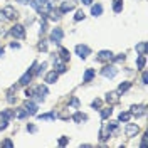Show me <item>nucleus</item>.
Instances as JSON below:
<instances>
[{
	"label": "nucleus",
	"mask_w": 148,
	"mask_h": 148,
	"mask_svg": "<svg viewBox=\"0 0 148 148\" xmlns=\"http://www.w3.org/2000/svg\"><path fill=\"white\" fill-rule=\"evenodd\" d=\"M113 10L116 14H120L121 10H123V0H113Z\"/></svg>",
	"instance_id": "21"
},
{
	"label": "nucleus",
	"mask_w": 148,
	"mask_h": 148,
	"mask_svg": "<svg viewBox=\"0 0 148 148\" xmlns=\"http://www.w3.org/2000/svg\"><path fill=\"white\" fill-rule=\"evenodd\" d=\"M83 3H84V5H91L92 0H83Z\"/></svg>",
	"instance_id": "46"
},
{
	"label": "nucleus",
	"mask_w": 148,
	"mask_h": 148,
	"mask_svg": "<svg viewBox=\"0 0 148 148\" xmlns=\"http://www.w3.org/2000/svg\"><path fill=\"white\" fill-rule=\"evenodd\" d=\"M7 126H9V120H3V118H2V123H0V130H5Z\"/></svg>",
	"instance_id": "36"
},
{
	"label": "nucleus",
	"mask_w": 148,
	"mask_h": 148,
	"mask_svg": "<svg viewBox=\"0 0 148 148\" xmlns=\"http://www.w3.org/2000/svg\"><path fill=\"white\" fill-rule=\"evenodd\" d=\"M130 113H131V116H136V118L145 116V114H147V106H145V104H133Z\"/></svg>",
	"instance_id": "3"
},
{
	"label": "nucleus",
	"mask_w": 148,
	"mask_h": 148,
	"mask_svg": "<svg viewBox=\"0 0 148 148\" xmlns=\"http://www.w3.org/2000/svg\"><path fill=\"white\" fill-rule=\"evenodd\" d=\"M27 131H30V133H36L37 128L34 126V125H29V126H27Z\"/></svg>",
	"instance_id": "40"
},
{
	"label": "nucleus",
	"mask_w": 148,
	"mask_h": 148,
	"mask_svg": "<svg viewBox=\"0 0 148 148\" xmlns=\"http://www.w3.org/2000/svg\"><path fill=\"white\" fill-rule=\"evenodd\" d=\"M46 67H47V64H46V62H42V64L39 66V69H36V71H34V74H37V76H39V74H40L42 71H44V69H46Z\"/></svg>",
	"instance_id": "33"
},
{
	"label": "nucleus",
	"mask_w": 148,
	"mask_h": 148,
	"mask_svg": "<svg viewBox=\"0 0 148 148\" xmlns=\"http://www.w3.org/2000/svg\"><path fill=\"white\" fill-rule=\"evenodd\" d=\"M14 116H15V118H18V120H24V118L27 116V111L24 110V108H18V110L14 111Z\"/></svg>",
	"instance_id": "20"
},
{
	"label": "nucleus",
	"mask_w": 148,
	"mask_h": 148,
	"mask_svg": "<svg viewBox=\"0 0 148 148\" xmlns=\"http://www.w3.org/2000/svg\"><path fill=\"white\" fill-rule=\"evenodd\" d=\"M73 9H74L73 2H62V5L59 7V12H61V14H66V12H71Z\"/></svg>",
	"instance_id": "14"
},
{
	"label": "nucleus",
	"mask_w": 148,
	"mask_h": 148,
	"mask_svg": "<svg viewBox=\"0 0 148 148\" xmlns=\"http://www.w3.org/2000/svg\"><path fill=\"white\" fill-rule=\"evenodd\" d=\"M71 104H73V106H76V108H77V106H79V101H77V99H76V98H73V99H71Z\"/></svg>",
	"instance_id": "41"
},
{
	"label": "nucleus",
	"mask_w": 148,
	"mask_h": 148,
	"mask_svg": "<svg viewBox=\"0 0 148 148\" xmlns=\"http://www.w3.org/2000/svg\"><path fill=\"white\" fill-rule=\"evenodd\" d=\"M111 113H113V110H111V106H110V108H104V110H101V118H103V120L110 118V116H111Z\"/></svg>",
	"instance_id": "29"
},
{
	"label": "nucleus",
	"mask_w": 148,
	"mask_h": 148,
	"mask_svg": "<svg viewBox=\"0 0 148 148\" xmlns=\"http://www.w3.org/2000/svg\"><path fill=\"white\" fill-rule=\"evenodd\" d=\"M10 47H12V49H18V47H20V44H17V42H12V44H10Z\"/></svg>",
	"instance_id": "43"
},
{
	"label": "nucleus",
	"mask_w": 148,
	"mask_h": 148,
	"mask_svg": "<svg viewBox=\"0 0 148 148\" xmlns=\"http://www.w3.org/2000/svg\"><path fill=\"white\" fill-rule=\"evenodd\" d=\"M2 147H9V148H12V147H14V143H12L10 140H3V141H2Z\"/></svg>",
	"instance_id": "35"
},
{
	"label": "nucleus",
	"mask_w": 148,
	"mask_h": 148,
	"mask_svg": "<svg viewBox=\"0 0 148 148\" xmlns=\"http://www.w3.org/2000/svg\"><path fill=\"white\" fill-rule=\"evenodd\" d=\"M18 3H29V2H30V0H17Z\"/></svg>",
	"instance_id": "47"
},
{
	"label": "nucleus",
	"mask_w": 148,
	"mask_h": 148,
	"mask_svg": "<svg viewBox=\"0 0 148 148\" xmlns=\"http://www.w3.org/2000/svg\"><path fill=\"white\" fill-rule=\"evenodd\" d=\"M39 49H40V51H47V42L46 40H42V42L39 44Z\"/></svg>",
	"instance_id": "37"
},
{
	"label": "nucleus",
	"mask_w": 148,
	"mask_h": 148,
	"mask_svg": "<svg viewBox=\"0 0 148 148\" xmlns=\"http://www.w3.org/2000/svg\"><path fill=\"white\" fill-rule=\"evenodd\" d=\"M24 110L27 111V114H30V116H32V114H37V104L27 99L25 104H24Z\"/></svg>",
	"instance_id": "13"
},
{
	"label": "nucleus",
	"mask_w": 148,
	"mask_h": 148,
	"mask_svg": "<svg viewBox=\"0 0 148 148\" xmlns=\"http://www.w3.org/2000/svg\"><path fill=\"white\" fill-rule=\"evenodd\" d=\"M59 145H61V147H66V145H67V136H62V138L59 140Z\"/></svg>",
	"instance_id": "38"
},
{
	"label": "nucleus",
	"mask_w": 148,
	"mask_h": 148,
	"mask_svg": "<svg viewBox=\"0 0 148 148\" xmlns=\"http://www.w3.org/2000/svg\"><path fill=\"white\" fill-rule=\"evenodd\" d=\"M59 56H61V61H64V62H67L69 61V51L67 49H64V47H61V52H59Z\"/></svg>",
	"instance_id": "23"
},
{
	"label": "nucleus",
	"mask_w": 148,
	"mask_h": 148,
	"mask_svg": "<svg viewBox=\"0 0 148 148\" xmlns=\"http://www.w3.org/2000/svg\"><path fill=\"white\" fill-rule=\"evenodd\" d=\"M52 62H54L56 66V73H66V64H64V61H61L59 57H52Z\"/></svg>",
	"instance_id": "11"
},
{
	"label": "nucleus",
	"mask_w": 148,
	"mask_h": 148,
	"mask_svg": "<svg viewBox=\"0 0 148 148\" xmlns=\"http://www.w3.org/2000/svg\"><path fill=\"white\" fill-rule=\"evenodd\" d=\"M147 145H148V135L145 133V135H143V140H141V145H140V147H141V148H147Z\"/></svg>",
	"instance_id": "34"
},
{
	"label": "nucleus",
	"mask_w": 148,
	"mask_h": 148,
	"mask_svg": "<svg viewBox=\"0 0 148 148\" xmlns=\"http://www.w3.org/2000/svg\"><path fill=\"white\" fill-rule=\"evenodd\" d=\"M140 131L138 125H135V123H128L126 125V128H125V133H126V136L128 138H133V136H136V133Z\"/></svg>",
	"instance_id": "9"
},
{
	"label": "nucleus",
	"mask_w": 148,
	"mask_h": 148,
	"mask_svg": "<svg viewBox=\"0 0 148 148\" xmlns=\"http://www.w3.org/2000/svg\"><path fill=\"white\" fill-rule=\"evenodd\" d=\"M3 20H7V18H5V15H3V12L0 10V22H3Z\"/></svg>",
	"instance_id": "45"
},
{
	"label": "nucleus",
	"mask_w": 148,
	"mask_h": 148,
	"mask_svg": "<svg viewBox=\"0 0 148 148\" xmlns=\"http://www.w3.org/2000/svg\"><path fill=\"white\" fill-rule=\"evenodd\" d=\"M57 76H59V73H56V71H51V73L46 76V83L47 84H52L57 81Z\"/></svg>",
	"instance_id": "15"
},
{
	"label": "nucleus",
	"mask_w": 148,
	"mask_h": 148,
	"mask_svg": "<svg viewBox=\"0 0 148 148\" xmlns=\"http://www.w3.org/2000/svg\"><path fill=\"white\" fill-rule=\"evenodd\" d=\"M7 101H9V103H15V98H14L12 94H9V98H7Z\"/></svg>",
	"instance_id": "44"
},
{
	"label": "nucleus",
	"mask_w": 148,
	"mask_h": 148,
	"mask_svg": "<svg viewBox=\"0 0 148 148\" xmlns=\"http://www.w3.org/2000/svg\"><path fill=\"white\" fill-rule=\"evenodd\" d=\"M101 104H103L101 99H94V101L91 103V106H92V108H96V110H99V108H101Z\"/></svg>",
	"instance_id": "32"
},
{
	"label": "nucleus",
	"mask_w": 148,
	"mask_h": 148,
	"mask_svg": "<svg viewBox=\"0 0 148 148\" xmlns=\"http://www.w3.org/2000/svg\"><path fill=\"white\" fill-rule=\"evenodd\" d=\"M101 74L104 76V77H110V79H113V77L118 74V69H116L114 66H104V67H103V71H101Z\"/></svg>",
	"instance_id": "8"
},
{
	"label": "nucleus",
	"mask_w": 148,
	"mask_h": 148,
	"mask_svg": "<svg viewBox=\"0 0 148 148\" xmlns=\"http://www.w3.org/2000/svg\"><path fill=\"white\" fill-rule=\"evenodd\" d=\"M57 118V114H56L54 111L52 113H46V114H40L39 116V120H56Z\"/></svg>",
	"instance_id": "26"
},
{
	"label": "nucleus",
	"mask_w": 148,
	"mask_h": 148,
	"mask_svg": "<svg viewBox=\"0 0 148 148\" xmlns=\"http://www.w3.org/2000/svg\"><path fill=\"white\" fill-rule=\"evenodd\" d=\"M12 116H14V111H10V110H5L0 113V118H3V120H10Z\"/></svg>",
	"instance_id": "28"
},
{
	"label": "nucleus",
	"mask_w": 148,
	"mask_h": 148,
	"mask_svg": "<svg viewBox=\"0 0 148 148\" xmlns=\"http://www.w3.org/2000/svg\"><path fill=\"white\" fill-rule=\"evenodd\" d=\"M130 118H131V113H130V111H125V113H120V118H118V120H120V121H125V123H128Z\"/></svg>",
	"instance_id": "27"
},
{
	"label": "nucleus",
	"mask_w": 148,
	"mask_h": 148,
	"mask_svg": "<svg viewBox=\"0 0 148 148\" xmlns=\"http://www.w3.org/2000/svg\"><path fill=\"white\" fill-rule=\"evenodd\" d=\"M92 77H94V69H86L83 81H84V83H91V79H92Z\"/></svg>",
	"instance_id": "17"
},
{
	"label": "nucleus",
	"mask_w": 148,
	"mask_h": 148,
	"mask_svg": "<svg viewBox=\"0 0 148 148\" xmlns=\"http://www.w3.org/2000/svg\"><path fill=\"white\" fill-rule=\"evenodd\" d=\"M2 56H3V49H2V47H0V57H2Z\"/></svg>",
	"instance_id": "48"
},
{
	"label": "nucleus",
	"mask_w": 148,
	"mask_h": 148,
	"mask_svg": "<svg viewBox=\"0 0 148 148\" xmlns=\"http://www.w3.org/2000/svg\"><path fill=\"white\" fill-rule=\"evenodd\" d=\"M47 15H49V18H51V20H59V18H61V12H59V9H57V10L51 9Z\"/></svg>",
	"instance_id": "18"
},
{
	"label": "nucleus",
	"mask_w": 148,
	"mask_h": 148,
	"mask_svg": "<svg viewBox=\"0 0 148 148\" xmlns=\"http://www.w3.org/2000/svg\"><path fill=\"white\" fill-rule=\"evenodd\" d=\"M76 54L79 56L81 59H86L88 56L91 54V49H89L88 46H83V44H77V46H76Z\"/></svg>",
	"instance_id": "6"
},
{
	"label": "nucleus",
	"mask_w": 148,
	"mask_h": 148,
	"mask_svg": "<svg viewBox=\"0 0 148 148\" xmlns=\"http://www.w3.org/2000/svg\"><path fill=\"white\" fill-rule=\"evenodd\" d=\"M106 101L110 103V104H116V103H120V92L118 91H111L106 94Z\"/></svg>",
	"instance_id": "12"
},
{
	"label": "nucleus",
	"mask_w": 148,
	"mask_h": 148,
	"mask_svg": "<svg viewBox=\"0 0 148 148\" xmlns=\"http://www.w3.org/2000/svg\"><path fill=\"white\" fill-rule=\"evenodd\" d=\"M91 14L94 15V17H99V15L103 14V5H99V3L92 5V7H91Z\"/></svg>",
	"instance_id": "16"
},
{
	"label": "nucleus",
	"mask_w": 148,
	"mask_h": 148,
	"mask_svg": "<svg viewBox=\"0 0 148 148\" xmlns=\"http://www.w3.org/2000/svg\"><path fill=\"white\" fill-rule=\"evenodd\" d=\"M113 57H114V54L111 51H99L96 56V61L98 62H110V61H113Z\"/></svg>",
	"instance_id": "2"
},
{
	"label": "nucleus",
	"mask_w": 148,
	"mask_h": 148,
	"mask_svg": "<svg viewBox=\"0 0 148 148\" xmlns=\"http://www.w3.org/2000/svg\"><path fill=\"white\" fill-rule=\"evenodd\" d=\"M145 64H147V57H145V54H140L138 59H136V66H138V69H145Z\"/></svg>",
	"instance_id": "19"
},
{
	"label": "nucleus",
	"mask_w": 148,
	"mask_h": 148,
	"mask_svg": "<svg viewBox=\"0 0 148 148\" xmlns=\"http://www.w3.org/2000/svg\"><path fill=\"white\" fill-rule=\"evenodd\" d=\"M32 7H34L42 17H46L47 14H49V10L52 9V3H51V0H34V2H32Z\"/></svg>",
	"instance_id": "1"
},
{
	"label": "nucleus",
	"mask_w": 148,
	"mask_h": 148,
	"mask_svg": "<svg viewBox=\"0 0 148 148\" xmlns=\"http://www.w3.org/2000/svg\"><path fill=\"white\" fill-rule=\"evenodd\" d=\"M36 66H37V62H34V64H32V67H30L27 73L20 77V81H18V84H20V86H27V84L32 81V74H34V67H36Z\"/></svg>",
	"instance_id": "5"
},
{
	"label": "nucleus",
	"mask_w": 148,
	"mask_h": 148,
	"mask_svg": "<svg viewBox=\"0 0 148 148\" xmlns=\"http://www.w3.org/2000/svg\"><path fill=\"white\" fill-rule=\"evenodd\" d=\"M10 34L15 37V39H24L25 37V29L17 24V25H14V27L10 29Z\"/></svg>",
	"instance_id": "7"
},
{
	"label": "nucleus",
	"mask_w": 148,
	"mask_h": 148,
	"mask_svg": "<svg viewBox=\"0 0 148 148\" xmlns=\"http://www.w3.org/2000/svg\"><path fill=\"white\" fill-rule=\"evenodd\" d=\"M62 37H64V32H62V29L56 27L52 32H51V36H49V40L51 42H54V44H59L61 40H62Z\"/></svg>",
	"instance_id": "4"
},
{
	"label": "nucleus",
	"mask_w": 148,
	"mask_h": 148,
	"mask_svg": "<svg viewBox=\"0 0 148 148\" xmlns=\"http://www.w3.org/2000/svg\"><path fill=\"white\" fill-rule=\"evenodd\" d=\"M125 57H126L125 54H118L116 57H113V59H114V61H125Z\"/></svg>",
	"instance_id": "39"
},
{
	"label": "nucleus",
	"mask_w": 148,
	"mask_h": 148,
	"mask_svg": "<svg viewBox=\"0 0 148 148\" xmlns=\"http://www.w3.org/2000/svg\"><path fill=\"white\" fill-rule=\"evenodd\" d=\"M130 88H131V83L125 81V83H121L120 86H118V92H125V91H128Z\"/></svg>",
	"instance_id": "25"
},
{
	"label": "nucleus",
	"mask_w": 148,
	"mask_h": 148,
	"mask_svg": "<svg viewBox=\"0 0 148 148\" xmlns=\"http://www.w3.org/2000/svg\"><path fill=\"white\" fill-rule=\"evenodd\" d=\"M25 96H27V99H30V98H34V96H36V88H30V89H25Z\"/></svg>",
	"instance_id": "31"
},
{
	"label": "nucleus",
	"mask_w": 148,
	"mask_h": 148,
	"mask_svg": "<svg viewBox=\"0 0 148 148\" xmlns=\"http://www.w3.org/2000/svg\"><path fill=\"white\" fill-rule=\"evenodd\" d=\"M143 84H148V74H147V71L143 73Z\"/></svg>",
	"instance_id": "42"
},
{
	"label": "nucleus",
	"mask_w": 148,
	"mask_h": 148,
	"mask_svg": "<svg viewBox=\"0 0 148 148\" xmlns=\"http://www.w3.org/2000/svg\"><path fill=\"white\" fill-rule=\"evenodd\" d=\"M73 120L76 121V123H81V121L88 120V116H86V114H83V113H81V111H77V113H74Z\"/></svg>",
	"instance_id": "22"
},
{
	"label": "nucleus",
	"mask_w": 148,
	"mask_h": 148,
	"mask_svg": "<svg viewBox=\"0 0 148 148\" xmlns=\"http://www.w3.org/2000/svg\"><path fill=\"white\" fill-rule=\"evenodd\" d=\"M136 52H138V54H147V42L136 44Z\"/></svg>",
	"instance_id": "24"
},
{
	"label": "nucleus",
	"mask_w": 148,
	"mask_h": 148,
	"mask_svg": "<svg viewBox=\"0 0 148 148\" xmlns=\"http://www.w3.org/2000/svg\"><path fill=\"white\" fill-rule=\"evenodd\" d=\"M84 17H86V14H84L83 10H77V12H76V15H74V20H76V22H79V20H84Z\"/></svg>",
	"instance_id": "30"
},
{
	"label": "nucleus",
	"mask_w": 148,
	"mask_h": 148,
	"mask_svg": "<svg viewBox=\"0 0 148 148\" xmlns=\"http://www.w3.org/2000/svg\"><path fill=\"white\" fill-rule=\"evenodd\" d=\"M3 12V15H5V18H9V20H12V18H17V10L14 9V7H10V5H7L5 9L2 10Z\"/></svg>",
	"instance_id": "10"
}]
</instances>
